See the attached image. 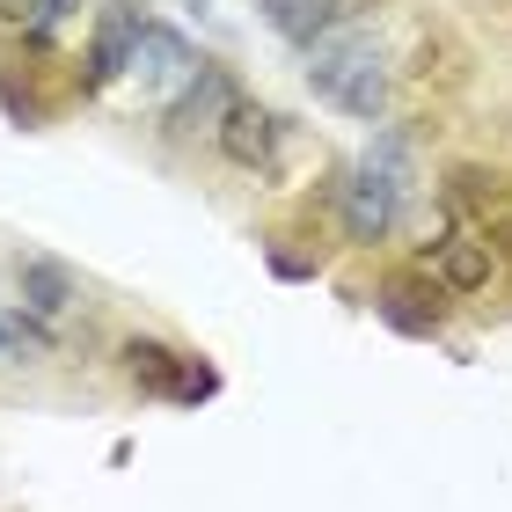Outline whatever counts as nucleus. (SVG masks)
I'll return each mask as SVG.
<instances>
[{"label":"nucleus","instance_id":"f257e3e1","mask_svg":"<svg viewBox=\"0 0 512 512\" xmlns=\"http://www.w3.org/2000/svg\"><path fill=\"white\" fill-rule=\"evenodd\" d=\"M308 88H315L322 110H337V118L381 125L388 118V96H395V74H388V52L374 37L337 30V37H322L308 52Z\"/></svg>","mask_w":512,"mask_h":512},{"label":"nucleus","instance_id":"f03ea898","mask_svg":"<svg viewBox=\"0 0 512 512\" xmlns=\"http://www.w3.org/2000/svg\"><path fill=\"white\" fill-rule=\"evenodd\" d=\"M410 183L417 176H395L381 169V161H352V169H337V227H344V242L352 249H374L395 235V220H403V205H410Z\"/></svg>","mask_w":512,"mask_h":512},{"label":"nucleus","instance_id":"7ed1b4c3","mask_svg":"<svg viewBox=\"0 0 512 512\" xmlns=\"http://www.w3.org/2000/svg\"><path fill=\"white\" fill-rule=\"evenodd\" d=\"M147 0H103L96 30H88V52H81V96H103L110 81L132 74V52L147 37Z\"/></svg>","mask_w":512,"mask_h":512},{"label":"nucleus","instance_id":"20e7f679","mask_svg":"<svg viewBox=\"0 0 512 512\" xmlns=\"http://www.w3.org/2000/svg\"><path fill=\"white\" fill-rule=\"evenodd\" d=\"M447 308H454V293H439L432 271H395L374 286V315L395 337H439L447 330Z\"/></svg>","mask_w":512,"mask_h":512},{"label":"nucleus","instance_id":"39448f33","mask_svg":"<svg viewBox=\"0 0 512 512\" xmlns=\"http://www.w3.org/2000/svg\"><path fill=\"white\" fill-rule=\"evenodd\" d=\"M242 103V88L235 74H227L220 59H198V74L176 88L169 103H161V132H176V139H191V132H220V118Z\"/></svg>","mask_w":512,"mask_h":512},{"label":"nucleus","instance_id":"423d86ee","mask_svg":"<svg viewBox=\"0 0 512 512\" xmlns=\"http://www.w3.org/2000/svg\"><path fill=\"white\" fill-rule=\"evenodd\" d=\"M213 147H220L227 161H235V169H249V176H271V169H278V154H286V118L242 96V103L220 118Z\"/></svg>","mask_w":512,"mask_h":512},{"label":"nucleus","instance_id":"0eeeda50","mask_svg":"<svg viewBox=\"0 0 512 512\" xmlns=\"http://www.w3.org/2000/svg\"><path fill=\"white\" fill-rule=\"evenodd\" d=\"M15 293H22V315H37V322H59V315H74L81 308V271L74 264H59V256H15Z\"/></svg>","mask_w":512,"mask_h":512},{"label":"nucleus","instance_id":"6e6552de","mask_svg":"<svg viewBox=\"0 0 512 512\" xmlns=\"http://www.w3.org/2000/svg\"><path fill=\"white\" fill-rule=\"evenodd\" d=\"M491 242L483 235H439V242H425V271H432V286L439 293H454V300H469V293H483L491 286Z\"/></svg>","mask_w":512,"mask_h":512},{"label":"nucleus","instance_id":"1a4fd4ad","mask_svg":"<svg viewBox=\"0 0 512 512\" xmlns=\"http://www.w3.org/2000/svg\"><path fill=\"white\" fill-rule=\"evenodd\" d=\"M256 15H264L286 44L315 52V44H322V37H337L359 8H352V0H256Z\"/></svg>","mask_w":512,"mask_h":512},{"label":"nucleus","instance_id":"9d476101","mask_svg":"<svg viewBox=\"0 0 512 512\" xmlns=\"http://www.w3.org/2000/svg\"><path fill=\"white\" fill-rule=\"evenodd\" d=\"M132 74L147 81L161 103H169L176 88L198 74V52H191V37H176L169 22H147V37H139V52H132Z\"/></svg>","mask_w":512,"mask_h":512},{"label":"nucleus","instance_id":"9b49d317","mask_svg":"<svg viewBox=\"0 0 512 512\" xmlns=\"http://www.w3.org/2000/svg\"><path fill=\"white\" fill-rule=\"evenodd\" d=\"M183 359H191V352H176V344H161V337H125V344H118L125 381H132L139 395H154V403H176V388H183Z\"/></svg>","mask_w":512,"mask_h":512},{"label":"nucleus","instance_id":"f8f14e48","mask_svg":"<svg viewBox=\"0 0 512 512\" xmlns=\"http://www.w3.org/2000/svg\"><path fill=\"white\" fill-rule=\"evenodd\" d=\"M52 344H59L52 322H37V315H22V308L0 315V352H52Z\"/></svg>","mask_w":512,"mask_h":512},{"label":"nucleus","instance_id":"ddd939ff","mask_svg":"<svg viewBox=\"0 0 512 512\" xmlns=\"http://www.w3.org/2000/svg\"><path fill=\"white\" fill-rule=\"evenodd\" d=\"M213 395H220V366L213 359H183V388H176V410H198V403H213Z\"/></svg>","mask_w":512,"mask_h":512},{"label":"nucleus","instance_id":"4468645a","mask_svg":"<svg viewBox=\"0 0 512 512\" xmlns=\"http://www.w3.org/2000/svg\"><path fill=\"white\" fill-rule=\"evenodd\" d=\"M74 8H81V0H30V15H22V37H30V44H52V30H59Z\"/></svg>","mask_w":512,"mask_h":512},{"label":"nucleus","instance_id":"2eb2a0df","mask_svg":"<svg viewBox=\"0 0 512 512\" xmlns=\"http://www.w3.org/2000/svg\"><path fill=\"white\" fill-rule=\"evenodd\" d=\"M264 264H271V278H293V286H300V278H315L322 271V256H300V249H286V242H264Z\"/></svg>","mask_w":512,"mask_h":512},{"label":"nucleus","instance_id":"dca6fc26","mask_svg":"<svg viewBox=\"0 0 512 512\" xmlns=\"http://www.w3.org/2000/svg\"><path fill=\"white\" fill-rule=\"evenodd\" d=\"M483 242H491V256H512V205H498V213L483 220Z\"/></svg>","mask_w":512,"mask_h":512}]
</instances>
